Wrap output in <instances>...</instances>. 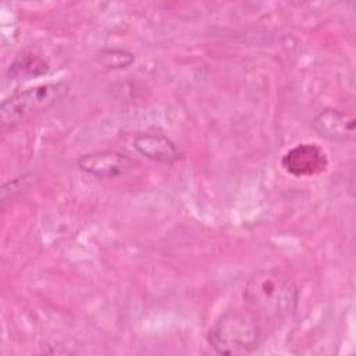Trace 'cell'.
<instances>
[{
    "label": "cell",
    "instance_id": "1",
    "mask_svg": "<svg viewBox=\"0 0 356 356\" xmlns=\"http://www.w3.org/2000/svg\"><path fill=\"white\" fill-rule=\"evenodd\" d=\"M243 300L261 321L282 323L296 310L299 289L293 280L278 268L253 273L245 284Z\"/></svg>",
    "mask_w": 356,
    "mask_h": 356
},
{
    "label": "cell",
    "instance_id": "2",
    "mask_svg": "<svg viewBox=\"0 0 356 356\" xmlns=\"http://www.w3.org/2000/svg\"><path fill=\"white\" fill-rule=\"evenodd\" d=\"M263 321L249 307L225 310L207 332L209 345L218 355L253 353L263 342Z\"/></svg>",
    "mask_w": 356,
    "mask_h": 356
},
{
    "label": "cell",
    "instance_id": "3",
    "mask_svg": "<svg viewBox=\"0 0 356 356\" xmlns=\"http://www.w3.org/2000/svg\"><path fill=\"white\" fill-rule=\"evenodd\" d=\"M67 93L68 86L63 82H56L38 85L11 95L0 106L1 127L4 129L14 128L25 122L61 102Z\"/></svg>",
    "mask_w": 356,
    "mask_h": 356
},
{
    "label": "cell",
    "instance_id": "4",
    "mask_svg": "<svg viewBox=\"0 0 356 356\" xmlns=\"http://www.w3.org/2000/svg\"><path fill=\"white\" fill-rule=\"evenodd\" d=\"M281 165L293 177H314L327 168L328 160L320 146L314 143H300L282 156Z\"/></svg>",
    "mask_w": 356,
    "mask_h": 356
},
{
    "label": "cell",
    "instance_id": "5",
    "mask_svg": "<svg viewBox=\"0 0 356 356\" xmlns=\"http://www.w3.org/2000/svg\"><path fill=\"white\" fill-rule=\"evenodd\" d=\"M81 171L95 178H117L124 175L132 165V160L118 150H96L76 159Z\"/></svg>",
    "mask_w": 356,
    "mask_h": 356
},
{
    "label": "cell",
    "instance_id": "6",
    "mask_svg": "<svg viewBox=\"0 0 356 356\" xmlns=\"http://www.w3.org/2000/svg\"><path fill=\"white\" fill-rule=\"evenodd\" d=\"M313 131L324 139L350 142L356 136L355 117L339 108H324L312 120Z\"/></svg>",
    "mask_w": 356,
    "mask_h": 356
},
{
    "label": "cell",
    "instance_id": "7",
    "mask_svg": "<svg viewBox=\"0 0 356 356\" xmlns=\"http://www.w3.org/2000/svg\"><path fill=\"white\" fill-rule=\"evenodd\" d=\"M132 145L138 153L160 164H174L181 159L175 143L161 134H138Z\"/></svg>",
    "mask_w": 356,
    "mask_h": 356
},
{
    "label": "cell",
    "instance_id": "8",
    "mask_svg": "<svg viewBox=\"0 0 356 356\" xmlns=\"http://www.w3.org/2000/svg\"><path fill=\"white\" fill-rule=\"evenodd\" d=\"M49 65L32 51H21L10 65L11 79H31L47 74Z\"/></svg>",
    "mask_w": 356,
    "mask_h": 356
},
{
    "label": "cell",
    "instance_id": "9",
    "mask_svg": "<svg viewBox=\"0 0 356 356\" xmlns=\"http://www.w3.org/2000/svg\"><path fill=\"white\" fill-rule=\"evenodd\" d=\"M95 60L104 70H124L132 65L135 57L124 49H103L95 56Z\"/></svg>",
    "mask_w": 356,
    "mask_h": 356
}]
</instances>
